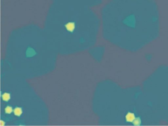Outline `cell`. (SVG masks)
Wrapping results in <instances>:
<instances>
[{
	"label": "cell",
	"instance_id": "277c9868",
	"mask_svg": "<svg viewBox=\"0 0 168 126\" xmlns=\"http://www.w3.org/2000/svg\"><path fill=\"white\" fill-rule=\"evenodd\" d=\"M4 124H5V123H4L3 121H1V125L2 124H3V125H3Z\"/></svg>",
	"mask_w": 168,
	"mask_h": 126
},
{
	"label": "cell",
	"instance_id": "7a4b0ae2",
	"mask_svg": "<svg viewBox=\"0 0 168 126\" xmlns=\"http://www.w3.org/2000/svg\"><path fill=\"white\" fill-rule=\"evenodd\" d=\"M11 98L10 95L8 93H5L3 94L2 96L3 100L4 101H9Z\"/></svg>",
	"mask_w": 168,
	"mask_h": 126
},
{
	"label": "cell",
	"instance_id": "3957f363",
	"mask_svg": "<svg viewBox=\"0 0 168 126\" xmlns=\"http://www.w3.org/2000/svg\"><path fill=\"white\" fill-rule=\"evenodd\" d=\"M5 112L7 114H10L12 113L13 110L11 107L8 106L5 109Z\"/></svg>",
	"mask_w": 168,
	"mask_h": 126
},
{
	"label": "cell",
	"instance_id": "6da1fadb",
	"mask_svg": "<svg viewBox=\"0 0 168 126\" xmlns=\"http://www.w3.org/2000/svg\"><path fill=\"white\" fill-rule=\"evenodd\" d=\"M14 113L16 116H20L22 113V109L20 108H16L14 109Z\"/></svg>",
	"mask_w": 168,
	"mask_h": 126
}]
</instances>
